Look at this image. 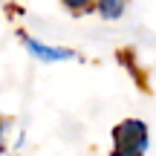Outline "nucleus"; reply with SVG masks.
Wrapping results in <instances>:
<instances>
[{
  "instance_id": "f257e3e1",
  "label": "nucleus",
  "mask_w": 156,
  "mask_h": 156,
  "mask_svg": "<svg viewBox=\"0 0 156 156\" xmlns=\"http://www.w3.org/2000/svg\"><path fill=\"white\" fill-rule=\"evenodd\" d=\"M151 151V130L142 119H124L113 127L110 156H145Z\"/></svg>"
},
{
  "instance_id": "f03ea898",
  "label": "nucleus",
  "mask_w": 156,
  "mask_h": 156,
  "mask_svg": "<svg viewBox=\"0 0 156 156\" xmlns=\"http://www.w3.org/2000/svg\"><path fill=\"white\" fill-rule=\"evenodd\" d=\"M20 46L29 52V58H35L38 64H67V61H78V52L73 46H61V44H46L44 38H35L29 32H20Z\"/></svg>"
},
{
  "instance_id": "7ed1b4c3",
  "label": "nucleus",
  "mask_w": 156,
  "mask_h": 156,
  "mask_svg": "<svg viewBox=\"0 0 156 156\" xmlns=\"http://www.w3.org/2000/svg\"><path fill=\"white\" fill-rule=\"evenodd\" d=\"M93 12L101 20H122L127 15V3H119V0H107V3H93Z\"/></svg>"
},
{
  "instance_id": "20e7f679",
  "label": "nucleus",
  "mask_w": 156,
  "mask_h": 156,
  "mask_svg": "<svg viewBox=\"0 0 156 156\" xmlns=\"http://www.w3.org/2000/svg\"><path fill=\"white\" fill-rule=\"evenodd\" d=\"M15 133H17L15 119L3 116V119H0V156H3V153H9L12 147H15V142H12V136H15Z\"/></svg>"
}]
</instances>
